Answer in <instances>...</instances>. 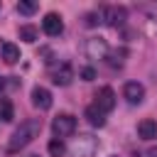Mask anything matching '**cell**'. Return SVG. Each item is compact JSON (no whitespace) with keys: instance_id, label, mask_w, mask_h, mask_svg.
Here are the masks:
<instances>
[{"instance_id":"1","label":"cell","mask_w":157,"mask_h":157,"mask_svg":"<svg viewBox=\"0 0 157 157\" xmlns=\"http://www.w3.org/2000/svg\"><path fill=\"white\" fill-rule=\"evenodd\" d=\"M39 132H42V120H39V118H27V120H22L20 128L12 132V137H10V142H7V152H10V155L20 152V150L27 147L34 137H39Z\"/></svg>"},{"instance_id":"2","label":"cell","mask_w":157,"mask_h":157,"mask_svg":"<svg viewBox=\"0 0 157 157\" xmlns=\"http://www.w3.org/2000/svg\"><path fill=\"white\" fill-rule=\"evenodd\" d=\"M96 150H98V137L93 135H78L69 147L71 157H93Z\"/></svg>"},{"instance_id":"3","label":"cell","mask_w":157,"mask_h":157,"mask_svg":"<svg viewBox=\"0 0 157 157\" xmlns=\"http://www.w3.org/2000/svg\"><path fill=\"white\" fill-rule=\"evenodd\" d=\"M52 130H54V137H69L76 132V118L71 113H59L54 120H52Z\"/></svg>"},{"instance_id":"4","label":"cell","mask_w":157,"mask_h":157,"mask_svg":"<svg viewBox=\"0 0 157 157\" xmlns=\"http://www.w3.org/2000/svg\"><path fill=\"white\" fill-rule=\"evenodd\" d=\"M101 17H103V22L108 27H123L125 20H128V10L123 5H108V7H103Z\"/></svg>"},{"instance_id":"5","label":"cell","mask_w":157,"mask_h":157,"mask_svg":"<svg viewBox=\"0 0 157 157\" xmlns=\"http://www.w3.org/2000/svg\"><path fill=\"white\" fill-rule=\"evenodd\" d=\"M86 56L88 59H105L108 56V42L101 39V37L86 39Z\"/></svg>"},{"instance_id":"6","label":"cell","mask_w":157,"mask_h":157,"mask_svg":"<svg viewBox=\"0 0 157 157\" xmlns=\"http://www.w3.org/2000/svg\"><path fill=\"white\" fill-rule=\"evenodd\" d=\"M42 29H44V34H49V37H59V34L64 32V22H61V17H59L56 12H47L44 20H42Z\"/></svg>"},{"instance_id":"7","label":"cell","mask_w":157,"mask_h":157,"mask_svg":"<svg viewBox=\"0 0 157 157\" xmlns=\"http://www.w3.org/2000/svg\"><path fill=\"white\" fill-rule=\"evenodd\" d=\"M96 105H98L103 113H110V110L115 108V91H113L110 86L98 88V93H96Z\"/></svg>"},{"instance_id":"8","label":"cell","mask_w":157,"mask_h":157,"mask_svg":"<svg viewBox=\"0 0 157 157\" xmlns=\"http://www.w3.org/2000/svg\"><path fill=\"white\" fill-rule=\"evenodd\" d=\"M123 96L128 98V103L137 105V103H142V98H145V86L137 83V81H128L125 88H123Z\"/></svg>"},{"instance_id":"9","label":"cell","mask_w":157,"mask_h":157,"mask_svg":"<svg viewBox=\"0 0 157 157\" xmlns=\"http://www.w3.org/2000/svg\"><path fill=\"white\" fill-rule=\"evenodd\" d=\"M71 78H74V66L71 64H59L56 69H54V74H52V81L56 83V86H69L71 83Z\"/></svg>"},{"instance_id":"10","label":"cell","mask_w":157,"mask_h":157,"mask_svg":"<svg viewBox=\"0 0 157 157\" xmlns=\"http://www.w3.org/2000/svg\"><path fill=\"white\" fill-rule=\"evenodd\" d=\"M32 103H34L39 110H49V108H52V93H49V88L34 86V88H32Z\"/></svg>"},{"instance_id":"11","label":"cell","mask_w":157,"mask_h":157,"mask_svg":"<svg viewBox=\"0 0 157 157\" xmlns=\"http://www.w3.org/2000/svg\"><path fill=\"white\" fill-rule=\"evenodd\" d=\"M137 135L142 140H157V120L152 118H145L137 123Z\"/></svg>"},{"instance_id":"12","label":"cell","mask_w":157,"mask_h":157,"mask_svg":"<svg viewBox=\"0 0 157 157\" xmlns=\"http://www.w3.org/2000/svg\"><path fill=\"white\" fill-rule=\"evenodd\" d=\"M83 115H86V120H88L93 128H103V125H105V113H103L96 103H93V105H88Z\"/></svg>"},{"instance_id":"13","label":"cell","mask_w":157,"mask_h":157,"mask_svg":"<svg viewBox=\"0 0 157 157\" xmlns=\"http://www.w3.org/2000/svg\"><path fill=\"white\" fill-rule=\"evenodd\" d=\"M2 59H5V64L20 61V47L12 42H2Z\"/></svg>"},{"instance_id":"14","label":"cell","mask_w":157,"mask_h":157,"mask_svg":"<svg viewBox=\"0 0 157 157\" xmlns=\"http://www.w3.org/2000/svg\"><path fill=\"white\" fill-rule=\"evenodd\" d=\"M17 34H20V39L27 42V44H32V42L39 39V29H37L34 25H22V27L17 29Z\"/></svg>"},{"instance_id":"15","label":"cell","mask_w":157,"mask_h":157,"mask_svg":"<svg viewBox=\"0 0 157 157\" xmlns=\"http://www.w3.org/2000/svg\"><path fill=\"white\" fill-rule=\"evenodd\" d=\"M15 118V108H12V101L10 98H0V120L10 123Z\"/></svg>"},{"instance_id":"16","label":"cell","mask_w":157,"mask_h":157,"mask_svg":"<svg viewBox=\"0 0 157 157\" xmlns=\"http://www.w3.org/2000/svg\"><path fill=\"white\" fill-rule=\"evenodd\" d=\"M47 150H49V155L52 157H64L66 155V145L59 140V137H54V140H49V145H47Z\"/></svg>"},{"instance_id":"17","label":"cell","mask_w":157,"mask_h":157,"mask_svg":"<svg viewBox=\"0 0 157 157\" xmlns=\"http://www.w3.org/2000/svg\"><path fill=\"white\" fill-rule=\"evenodd\" d=\"M37 7H39V5H37V2H29V0H20V2H17V12H20V15H34Z\"/></svg>"},{"instance_id":"18","label":"cell","mask_w":157,"mask_h":157,"mask_svg":"<svg viewBox=\"0 0 157 157\" xmlns=\"http://www.w3.org/2000/svg\"><path fill=\"white\" fill-rule=\"evenodd\" d=\"M101 22H103V17H101V15H96V12L86 15V25H88V27H96V25H101Z\"/></svg>"},{"instance_id":"19","label":"cell","mask_w":157,"mask_h":157,"mask_svg":"<svg viewBox=\"0 0 157 157\" xmlns=\"http://www.w3.org/2000/svg\"><path fill=\"white\" fill-rule=\"evenodd\" d=\"M78 76H81L83 81H93V78H96V71H93L91 66H86V69H81V71H78Z\"/></svg>"},{"instance_id":"20","label":"cell","mask_w":157,"mask_h":157,"mask_svg":"<svg viewBox=\"0 0 157 157\" xmlns=\"http://www.w3.org/2000/svg\"><path fill=\"white\" fill-rule=\"evenodd\" d=\"M5 91V76H0V93Z\"/></svg>"},{"instance_id":"21","label":"cell","mask_w":157,"mask_h":157,"mask_svg":"<svg viewBox=\"0 0 157 157\" xmlns=\"http://www.w3.org/2000/svg\"><path fill=\"white\" fill-rule=\"evenodd\" d=\"M150 157H157V147H152V150H150Z\"/></svg>"},{"instance_id":"22","label":"cell","mask_w":157,"mask_h":157,"mask_svg":"<svg viewBox=\"0 0 157 157\" xmlns=\"http://www.w3.org/2000/svg\"><path fill=\"white\" fill-rule=\"evenodd\" d=\"M27 157H39V155H27Z\"/></svg>"},{"instance_id":"23","label":"cell","mask_w":157,"mask_h":157,"mask_svg":"<svg viewBox=\"0 0 157 157\" xmlns=\"http://www.w3.org/2000/svg\"><path fill=\"white\" fill-rule=\"evenodd\" d=\"M132 157H140V155H132Z\"/></svg>"},{"instance_id":"24","label":"cell","mask_w":157,"mask_h":157,"mask_svg":"<svg viewBox=\"0 0 157 157\" xmlns=\"http://www.w3.org/2000/svg\"><path fill=\"white\" fill-rule=\"evenodd\" d=\"M113 157H115V155H113Z\"/></svg>"}]
</instances>
